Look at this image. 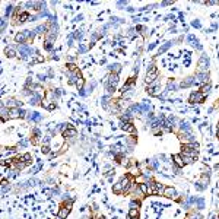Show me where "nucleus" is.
Returning a JSON list of instances; mask_svg holds the SVG:
<instances>
[{
  "instance_id": "nucleus-36",
  "label": "nucleus",
  "mask_w": 219,
  "mask_h": 219,
  "mask_svg": "<svg viewBox=\"0 0 219 219\" xmlns=\"http://www.w3.org/2000/svg\"><path fill=\"white\" fill-rule=\"evenodd\" d=\"M26 145H28V140H21V143H19L21 148H26Z\"/></svg>"
},
{
  "instance_id": "nucleus-6",
  "label": "nucleus",
  "mask_w": 219,
  "mask_h": 219,
  "mask_svg": "<svg viewBox=\"0 0 219 219\" xmlns=\"http://www.w3.org/2000/svg\"><path fill=\"white\" fill-rule=\"evenodd\" d=\"M146 92L149 93V95H152V96H159L161 95V86H159V83L155 81V82H152L149 86L146 88Z\"/></svg>"
},
{
  "instance_id": "nucleus-32",
  "label": "nucleus",
  "mask_w": 219,
  "mask_h": 219,
  "mask_svg": "<svg viewBox=\"0 0 219 219\" xmlns=\"http://www.w3.org/2000/svg\"><path fill=\"white\" fill-rule=\"evenodd\" d=\"M44 48H45L47 51H51V50H53V44L50 43V41H45V43H44Z\"/></svg>"
},
{
  "instance_id": "nucleus-34",
  "label": "nucleus",
  "mask_w": 219,
  "mask_h": 219,
  "mask_svg": "<svg viewBox=\"0 0 219 219\" xmlns=\"http://www.w3.org/2000/svg\"><path fill=\"white\" fill-rule=\"evenodd\" d=\"M6 25H7L6 19H1V32H4V31H6Z\"/></svg>"
},
{
  "instance_id": "nucleus-33",
  "label": "nucleus",
  "mask_w": 219,
  "mask_h": 219,
  "mask_svg": "<svg viewBox=\"0 0 219 219\" xmlns=\"http://www.w3.org/2000/svg\"><path fill=\"white\" fill-rule=\"evenodd\" d=\"M41 61H44V57H41V56H37V57L32 60V63H41Z\"/></svg>"
},
{
  "instance_id": "nucleus-26",
  "label": "nucleus",
  "mask_w": 219,
  "mask_h": 219,
  "mask_svg": "<svg viewBox=\"0 0 219 219\" xmlns=\"http://www.w3.org/2000/svg\"><path fill=\"white\" fill-rule=\"evenodd\" d=\"M129 218H139V209H130L129 210Z\"/></svg>"
},
{
  "instance_id": "nucleus-28",
  "label": "nucleus",
  "mask_w": 219,
  "mask_h": 219,
  "mask_svg": "<svg viewBox=\"0 0 219 219\" xmlns=\"http://www.w3.org/2000/svg\"><path fill=\"white\" fill-rule=\"evenodd\" d=\"M171 44H173V43H167V44H165V45H164V47H161V48H159V51H158V54H161V53H164V51H167V50H168V48L171 47Z\"/></svg>"
},
{
  "instance_id": "nucleus-7",
  "label": "nucleus",
  "mask_w": 219,
  "mask_h": 219,
  "mask_svg": "<svg viewBox=\"0 0 219 219\" xmlns=\"http://www.w3.org/2000/svg\"><path fill=\"white\" fill-rule=\"evenodd\" d=\"M197 67H199V72H208V69H209V58H208L206 54H202V57L197 61Z\"/></svg>"
},
{
  "instance_id": "nucleus-41",
  "label": "nucleus",
  "mask_w": 219,
  "mask_h": 219,
  "mask_svg": "<svg viewBox=\"0 0 219 219\" xmlns=\"http://www.w3.org/2000/svg\"><path fill=\"white\" fill-rule=\"evenodd\" d=\"M130 219H139V218H130Z\"/></svg>"
},
{
  "instance_id": "nucleus-3",
  "label": "nucleus",
  "mask_w": 219,
  "mask_h": 219,
  "mask_svg": "<svg viewBox=\"0 0 219 219\" xmlns=\"http://www.w3.org/2000/svg\"><path fill=\"white\" fill-rule=\"evenodd\" d=\"M205 99H206V95H203L200 91H196V92H193V93L190 95L188 102H190V104H202Z\"/></svg>"
},
{
  "instance_id": "nucleus-11",
  "label": "nucleus",
  "mask_w": 219,
  "mask_h": 219,
  "mask_svg": "<svg viewBox=\"0 0 219 219\" xmlns=\"http://www.w3.org/2000/svg\"><path fill=\"white\" fill-rule=\"evenodd\" d=\"M173 164H174L177 168H183L185 164H184V161H183V156L180 155V153H177V155H174L173 156Z\"/></svg>"
},
{
  "instance_id": "nucleus-8",
  "label": "nucleus",
  "mask_w": 219,
  "mask_h": 219,
  "mask_svg": "<svg viewBox=\"0 0 219 219\" xmlns=\"http://www.w3.org/2000/svg\"><path fill=\"white\" fill-rule=\"evenodd\" d=\"M15 41L19 44H24L25 41H29V31L26 29V31H21V32H18L16 35H15Z\"/></svg>"
},
{
  "instance_id": "nucleus-25",
  "label": "nucleus",
  "mask_w": 219,
  "mask_h": 219,
  "mask_svg": "<svg viewBox=\"0 0 219 219\" xmlns=\"http://www.w3.org/2000/svg\"><path fill=\"white\" fill-rule=\"evenodd\" d=\"M140 208V202L139 200H130V209H139Z\"/></svg>"
},
{
  "instance_id": "nucleus-13",
  "label": "nucleus",
  "mask_w": 219,
  "mask_h": 219,
  "mask_svg": "<svg viewBox=\"0 0 219 219\" xmlns=\"http://www.w3.org/2000/svg\"><path fill=\"white\" fill-rule=\"evenodd\" d=\"M9 118H21V108H9Z\"/></svg>"
},
{
  "instance_id": "nucleus-42",
  "label": "nucleus",
  "mask_w": 219,
  "mask_h": 219,
  "mask_svg": "<svg viewBox=\"0 0 219 219\" xmlns=\"http://www.w3.org/2000/svg\"><path fill=\"white\" fill-rule=\"evenodd\" d=\"M58 219H60V218H58Z\"/></svg>"
},
{
  "instance_id": "nucleus-9",
  "label": "nucleus",
  "mask_w": 219,
  "mask_h": 219,
  "mask_svg": "<svg viewBox=\"0 0 219 219\" xmlns=\"http://www.w3.org/2000/svg\"><path fill=\"white\" fill-rule=\"evenodd\" d=\"M162 196L168 197V199H178V194H177V190L174 187H165L164 191H162Z\"/></svg>"
},
{
  "instance_id": "nucleus-27",
  "label": "nucleus",
  "mask_w": 219,
  "mask_h": 219,
  "mask_svg": "<svg viewBox=\"0 0 219 219\" xmlns=\"http://www.w3.org/2000/svg\"><path fill=\"white\" fill-rule=\"evenodd\" d=\"M66 67H67V70H69V72H75V70H78V66H76L75 63H67V66H66Z\"/></svg>"
},
{
  "instance_id": "nucleus-5",
  "label": "nucleus",
  "mask_w": 219,
  "mask_h": 219,
  "mask_svg": "<svg viewBox=\"0 0 219 219\" xmlns=\"http://www.w3.org/2000/svg\"><path fill=\"white\" fill-rule=\"evenodd\" d=\"M67 78H69V85H76L79 79H82V73L81 70H75V72H67Z\"/></svg>"
},
{
  "instance_id": "nucleus-22",
  "label": "nucleus",
  "mask_w": 219,
  "mask_h": 219,
  "mask_svg": "<svg viewBox=\"0 0 219 219\" xmlns=\"http://www.w3.org/2000/svg\"><path fill=\"white\" fill-rule=\"evenodd\" d=\"M82 37H83V32H82L81 29H78V31H75V32H73V38H75V40L81 41V40H82Z\"/></svg>"
},
{
  "instance_id": "nucleus-35",
  "label": "nucleus",
  "mask_w": 219,
  "mask_h": 219,
  "mask_svg": "<svg viewBox=\"0 0 219 219\" xmlns=\"http://www.w3.org/2000/svg\"><path fill=\"white\" fill-rule=\"evenodd\" d=\"M86 50H88L86 45H81V47H79V54H83V53H85Z\"/></svg>"
},
{
  "instance_id": "nucleus-38",
  "label": "nucleus",
  "mask_w": 219,
  "mask_h": 219,
  "mask_svg": "<svg viewBox=\"0 0 219 219\" xmlns=\"http://www.w3.org/2000/svg\"><path fill=\"white\" fill-rule=\"evenodd\" d=\"M193 26H196V28H200V22H199V21H194V22H193Z\"/></svg>"
},
{
  "instance_id": "nucleus-12",
  "label": "nucleus",
  "mask_w": 219,
  "mask_h": 219,
  "mask_svg": "<svg viewBox=\"0 0 219 219\" xmlns=\"http://www.w3.org/2000/svg\"><path fill=\"white\" fill-rule=\"evenodd\" d=\"M70 210H72V209H69V208H66V206H61V208L58 209V212H57V216L60 219H66L67 215L70 213Z\"/></svg>"
},
{
  "instance_id": "nucleus-14",
  "label": "nucleus",
  "mask_w": 219,
  "mask_h": 219,
  "mask_svg": "<svg viewBox=\"0 0 219 219\" xmlns=\"http://www.w3.org/2000/svg\"><path fill=\"white\" fill-rule=\"evenodd\" d=\"M6 105H7V108H16V107L22 105V102H18L16 99H13V98H9V99L6 101Z\"/></svg>"
},
{
  "instance_id": "nucleus-19",
  "label": "nucleus",
  "mask_w": 219,
  "mask_h": 219,
  "mask_svg": "<svg viewBox=\"0 0 219 219\" xmlns=\"http://www.w3.org/2000/svg\"><path fill=\"white\" fill-rule=\"evenodd\" d=\"M41 101H43V98H41L40 95L34 93V95L31 96V99H29V104H31V105H38V104H40Z\"/></svg>"
},
{
  "instance_id": "nucleus-2",
  "label": "nucleus",
  "mask_w": 219,
  "mask_h": 219,
  "mask_svg": "<svg viewBox=\"0 0 219 219\" xmlns=\"http://www.w3.org/2000/svg\"><path fill=\"white\" fill-rule=\"evenodd\" d=\"M130 194H131V199L133 200H139V202H142L143 199H145V194L142 193V190L139 188V184H133L130 188Z\"/></svg>"
},
{
  "instance_id": "nucleus-37",
  "label": "nucleus",
  "mask_w": 219,
  "mask_h": 219,
  "mask_svg": "<svg viewBox=\"0 0 219 219\" xmlns=\"http://www.w3.org/2000/svg\"><path fill=\"white\" fill-rule=\"evenodd\" d=\"M24 117H26V111L21 108V118H24Z\"/></svg>"
},
{
  "instance_id": "nucleus-18",
  "label": "nucleus",
  "mask_w": 219,
  "mask_h": 219,
  "mask_svg": "<svg viewBox=\"0 0 219 219\" xmlns=\"http://www.w3.org/2000/svg\"><path fill=\"white\" fill-rule=\"evenodd\" d=\"M120 70H121V64H120V63L110 64V72H111V73H116V75H118V73H120Z\"/></svg>"
},
{
  "instance_id": "nucleus-29",
  "label": "nucleus",
  "mask_w": 219,
  "mask_h": 219,
  "mask_svg": "<svg viewBox=\"0 0 219 219\" xmlns=\"http://www.w3.org/2000/svg\"><path fill=\"white\" fill-rule=\"evenodd\" d=\"M12 13H15V12H13V6H12V4H9V6L6 7V16H10Z\"/></svg>"
},
{
  "instance_id": "nucleus-20",
  "label": "nucleus",
  "mask_w": 219,
  "mask_h": 219,
  "mask_svg": "<svg viewBox=\"0 0 219 219\" xmlns=\"http://www.w3.org/2000/svg\"><path fill=\"white\" fill-rule=\"evenodd\" d=\"M210 83H209V82H208V83H205V85H202V86H200V92H202V93H203V95H206V96H208V95H209V93H210Z\"/></svg>"
},
{
  "instance_id": "nucleus-24",
  "label": "nucleus",
  "mask_w": 219,
  "mask_h": 219,
  "mask_svg": "<svg viewBox=\"0 0 219 219\" xmlns=\"http://www.w3.org/2000/svg\"><path fill=\"white\" fill-rule=\"evenodd\" d=\"M22 158H24V161L26 162V165H29V164L32 162V155H31V153H25V155H22Z\"/></svg>"
},
{
  "instance_id": "nucleus-1",
  "label": "nucleus",
  "mask_w": 219,
  "mask_h": 219,
  "mask_svg": "<svg viewBox=\"0 0 219 219\" xmlns=\"http://www.w3.org/2000/svg\"><path fill=\"white\" fill-rule=\"evenodd\" d=\"M158 79V69L155 67V64L152 63L149 67H148V72H146V78H145V82L146 83H152V82H155Z\"/></svg>"
},
{
  "instance_id": "nucleus-40",
  "label": "nucleus",
  "mask_w": 219,
  "mask_h": 219,
  "mask_svg": "<svg viewBox=\"0 0 219 219\" xmlns=\"http://www.w3.org/2000/svg\"><path fill=\"white\" fill-rule=\"evenodd\" d=\"M213 108H219V99H216V102H215V105H213Z\"/></svg>"
},
{
  "instance_id": "nucleus-17",
  "label": "nucleus",
  "mask_w": 219,
  "mask_h": 219,
  "mask_svg": "<svg viewBox=\"0 0 219 219\" xmlns=\"http://www.w3.org/2000/svg\"><path fill=\"white\" fill-rule=\"evenodd\" d=\"M4 54H6L9 58H13V57H16V50H15L13 47H6V48H4Z\"/></svg>"
},
{
  "instance_id": "nucleus-10",
  "label": "nucleus",
  "mask_w": 219,
  "mask_h": 219,
  "mask_svg": "<svg viewBox=\"0 0 219 219\" xmlns=\"http://www.w3.org/2000/svg\"><path fill=\"white\" fill-rule=\"evenodd\" d=\"M63 134V137L64 139H75L76 137V134H78V131H76V129L73 127V126H70L69 129H66V130L61 133Z\"/></svg>"
},
{
  "instance_id": "nucleus-16",
  "label": "nucleus",
  "mask_w": 219,
  "mask_h": 219,
  "mask_svg": "<svg viewBox=\"0 0 219 219\" xmlns=\"http://www.w3.org/2000/svg\"><path fill=\"white\" fill-rule=\"evenodd\" d=\"M121 129L124 131H129V133H134V131H136L134 126H133L131 123H123V121H121Z\"/></svg>"
},
{
  "instance_id": "nucleus-23",
  "label": "nucleus",
  "mask_w": 219,
  "mask_h": 219,
  "mask_svg": "<svg viewBox=\"0 0 219 219\" xmlns=\"http://www.w3.org/2000/svg\"><path fill=\"white\" fill-rule=\"evenodd\" d=\"M50 149H51V148H50L48 143H43V146H41V152H43V153H45V155H47V153H51Z\"/></svg>"
},
{
  "instance_id": "nucleus-15",
  "label": "nucleus",
  "mask_w": 219,
  "mask_h": 219,
  "mask_svg": "<svg viewBox=\"0 0 219 219\" xmlns=\"http://www.w3.org/2000/svg\"><path fill=\"white\" fill-rule=\"evenodd\" d=\"M193 83H194V78H193V76H188V78H185V79L181 82L180 86L181 88H188V86H191Z\"/></svg>"
},
{
  "instance_id": "nucleus-30",
  "label": "nucleus",
  "mask_w": 219,
  "mask_h": 219,
  "mask_svg": "<svg viewBox=\"0 0 219 219\" xmlns=\"http://www.w3.org/2000/svg\"><path fill=\"white\" fill-rule=\"evenodd\" d=\"M203 205H205L203 199H196V206H197V209H202V208H203Z\"/></svg>"
},
{
  "instance_id": "nucleus-21",
  "label": "nucleus",
  "mask_w": 219,
  "mask_h": 219,
  "mask_svg": "<svg viewBox=\"0 0 219 219\" xmlns=\"http://www.w3.org/2000/svg\"><path fill=\"white\" fill-rule=\"evenodd\" d=\"M29 120H31V121H40V120H41V116H40V113H37V111L31 113V116H29Z\"/></svg>"
},
{
  "instance_id": "nucleus-4",
  "label": "nucleus",
  "mask_w": 219,
  "mask_h": 219,
  "mask_svg": "<svg viewBox=\"0 0 219 219\" xmlns=\"http://www.w3.org/2000/svg\"><path fill=\"white\" fill-rule=\"evenodd\" d=\"M209 81V72H197L194 76V83L197 85H205Z\"/></svg>"
},
{
  "instance_id": "nucleus-39",
  "label": "nucleus",
  "mask_w": 219,
  "mask_h": 219,
  "mask_svg": "<svg viewBox=\"0 0 219 219\" xmlns=\"http://www.w3.org/2000/svg\"><path fill=\"white\" fill-rule=\"evenodd\" d=\"M38 78H40V81H45V79H47L45 75H38Z\"/></svg>"
},
{
  "instance_id": "nucleus-31",
  "label": "nucleus",
  "mask_w": 219,
  "mask_h": 219,
  "mask_svg": "<svg viewBox=\"0 0 219 219\" xmlns=\"http://www.w3.org/2000/svg\"><path fill=\"white\" fill-rule=\"evenodd\" d=\"M83 85H85V81H83V79H79L78 83H76V88H78L79 91H82V89H83Z\"/></svg>"
}]
</instances>
